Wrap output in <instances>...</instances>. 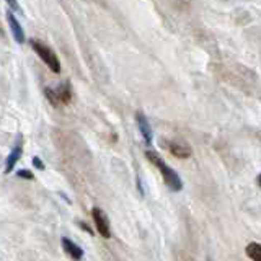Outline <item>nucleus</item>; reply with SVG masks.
Instances as JSON below:
<instances>
[{
  "instance_id": "f257e3e1",
  "label": "nucleus",
  "mask_w": 261,
  "mask_h": 261,
  "mask_svg": "<svg viewBox=\"0 0 261 261\" xmlns=\"http://www.w3.org/2000/svg\"><path fill=\"white\" fill-rule=\"evenodd\" d=\"M145 157L149 159L155 167H157L160 170V173L163 176V181L167 183V186L170 188L171 191H181V188H183V183H181V179H179V175L176 173V171L168 167L165 162L162 160V157L157 153V152H153V150H147L145 152Z\"/></svg>"
},
{
  "instance_id": "f03ea898",
  "label": "nucleus",
  "mask_w": 261,
  "mask_h": 261,
  "mask_svg": "<svg viewBox=\"0 0 261 261\" xmlns=\"http://www.w3.org/2000/svg\"><path fill=\"white\" fill-rule=\"evenodd\" d=\"M30 44L33 47V51L39 56V59L43 61L54 73L61 72V61L57 59L56 53L53 51L51 47L46 46L44 43H41V41H38V39H30Z\"/></svg>"
},
{
  "instance_id": "7ed1b4c3",
  "label": "nucleus",
  "mask_w": 261,
  "mask_h": 261,
  "mask_svg": "<svg viewBox=\"0 0 261 261\" xmlns=\"http://www.w3.org/2000/svg\"><path fill=\"white\" fill-rule=\"evenodd\" d=\"M92 217L95 220V225H96V230L101 237L105 239H110L111 237V230H110V222H108V217H106L105 212L100 207H93L92 209Z\"/></svg>"
},
{
  "instance_id": "20e7f679",
  "label": "nucleus",
  "mask_w": 261,
  "mask_h": 261,
  "mask_svg": "<svg viewBox=\"0 0 261 261\" xmlns=\"http://www.w3.org/2000/svg\"><path fill=\"white\" fill-rule=\"evenodd\" d=\"M7 21H8V27H10V30H12V36L15 39V43L23 44L27 36H24V31L21 28V24L18 20L15 18V13L12 10H7Z\"/></svg>"
},
{
  "instance_id": "39448f33",
  "label": "nucleus",
  "mask_w": 261,
  "mask_h": 261,
  "mask_svg": "<svg viewBox=\"0 0 261 261\" xmlns=\"http://www.w3.org/2000/svg\"><path fill=\"white\" fill-rule=\"evenodd\" d=\"M167 149L171 152V155H175L176 159H190L191 157V147L185 144V142H179V141H171L168 144H163Z\"/></svg>"
},
{
  "instance_id": "423d86ee",
  "label": "nucleus",
  "mask_w": 261,
  "mask_h": 261,
  "mask_svg": "<svg viewBox=\"0 0 261 261\" xmlns=\"http://www.w3.org/2000/svg\"><path fill=\"white\" fill-rule=\"evenodd\" d=\"M136 119H137V126H139V130H141V134L144 137V141L147 145H150L152 144V127L149 124V121H147L145 118V114L142 111H137L136 113Z\"/></svg>"
},
{
  "instance_id": "0eeeda50",
  "label": "nucleus",
  "mask_w": 261,
  "mask_h": 261,
  "mask_svg": "<svg viewBox=\"0 0 261 261\" xmlns=\"http://www.w3.org/2000/svg\"><path fill=\"white\" fill-rule=\"evenodd\" d=\"M62 247L65 250V253L75 261H80L82 258H84V250H82L79 245H75L72 240H69L67 237H64L62 239Z\"/></svg>"
},
{
  "instance_id": "6e6552de",
  "label": "nucleus",
  "mask_w": 261,
  "mask_h": 261,
  "mask_svg": "<svg viewBox=\"0 0 261 261\" xmlns=\"http://www.w3.org/2000/svg\"><path fill=\"white\" fill-rule=\"evenodd\" d=\"M21 153H23V147H21V144L15 145V147H13V150L10 152V155L7 157V162H5V173H7V175H8V173H12V171H13L15 165H16V163H18V160L21 159Z\"/></svg>"
},
{
  "instance_id": "1a4fd4ad",
  "label": "nucleus",
  "mask_w": 261,
  "mask_h": 261,
  "mask_svg": "<svg viewBox=\"0 0 261 261\" xmlns=\"http://www.w3.org/2000/svg\"><path fill=\"white\" fill-rule=\"evenodd\" d=\"M56 95H57V100H59L61 105H69L72 101V88L70 84L64 82L59 87L56 88Z\"/></svg>"
},
{
  "instance_id": "9d476101",
  "label": "nucleus",
  "mask_w": 261,
  "mask_h": 261,
  "mask_svg": "<svg viewBox=\"0 0 261 261\" xmlns=\"http://www.w3.org/2000/svg\"><path fill=\"white\" fill-rule=\"evenodd\" d=\"M247 256L251 258L253 261H261V245L256 242H251L247 247Z\"/></svg>"
},
{
  "instance_id": "9b49d317",
  "label": "nucleus",
  "mask_w": 261,
  "mask_h": 261,
  "mask_svg": "<svg viewBox=\"0 0 261 261\" xmlns=\"http://www.w3.org/2000/svg\"><path fill=\"white\" fill-rule=\"evenodd\" d=\"M44 93H46V98L49 100V103H51L53 106H61V103H59V100H57V95H56V90L54 88H49V87H46L44 88Z\"/></svg>"
},
{
  "instance_id": "f8f14e48",
  "label": "nucleus",
  "mask_w": 261,
  "mask_h": 261,
  "mask_svg": "<svg viewBox=\"0 0 261 261\" xmlns=\"http://www.w3.org/2000/svg\"><path fill=\"white\" fill-rule=\"evenodd\" d=\"M16 176L23 179H35V175H33L30 170H18L16 171Z\"/></svg>"
},
{
  "instance_id": "ddd939ff",
  "label": "nucleus",
  "mask_w": 261,
  "mask_h": 261,
  "mask_svg": "<svg viewBox=\"0 0 261 261\" xmlns=\"http://www.w3.org/2000/svg\"><path fill=\"white\" fill-rule=\"evenodd\" d=\"M33 165H35L38 170H44L46 167H44V163H43V160H41L39 157H33Z\"/></svg>"
},
{
  "instance_id": "4468645a",
  "label": "nucleus",
  "mask_w": 261,
  "mask_h": 261,
  "mask_svg": "<svg viewBox=\"0 0 261 261\" xmlns=\"http://www.w3.org/2000/svg\"><path fill=\"white\" fill-rule=\"evenodd\" d=\"M5 2L10 5L15 12H21V8H20V5H18V2H16V0H5Z\"/></svg>"
},
{
  "instance_id": "2eb2a0df",
  "label": "nucleus",
  "mask_w": 261,
  "mask_h": 261,
  "mask_svg": "<svg viewBox=\"0 0 261 261\" xmlns=\"http://www.w3.org/2000/svg\"><path fill=\"white\" fill-rule=\"evenodd\" d=\"M79 225L82 227V228H84V230L87 232V233H90V235H93V230H92V228H90L85 222H79Z\"/></svg>"
}]
</instances>
